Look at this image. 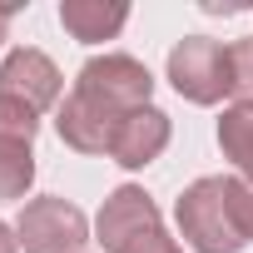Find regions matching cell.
<instances>
[{
    "mask_svg": "<svg viewBox=\"0 0 253 253\" xmlns=\"http://www.w3.org/2000/svg\"><path fill=\"white\" fill-rule=\"evenodd\" d=\"M60 89H65L60 65L45 50H35V45H15L5 60H0V94L30 104L35 114L50 109V104H60Z\"/></svg>",
    "mask_w": 253,
    "mask_h": 253,
    "instance_id": "obj_6",
    "label": "cell"
},
{
    "mask_svg": "<svg viewBox=\"0 0 253 253\" xmlns=\"http://www.w3.org/2000/svg\"><path fill=\"white\" fill-rule=\"evenodd\" d=\"M119 253H184V248H179V238H169L164 228H154V233H139L129 248H119Z\"/></svg>",
    "mask_w": 253,
    "mask_h": 253,
    "instance_id": "obj_14",
    "label": "cell"
},
{
    "mask_svg": "<svg viewBox=\"0 0 253 253\" xmlns=\"http://www.w3.org/2000/svg\"><path fill=\"white\" fill-rule=\"evenodd\" d=\"M169 84L189 104H218L228 94V45L209 35H184L169 50Z\"/></svg>",
    "mask_w": 253,
    "mask_h": 253,
    "instance_id": "obj_4",
    "label": "cell"
},
{
    "mask_svg": "<svg viewBox=\"0 0 253 253\" xmlns=\"http://www.w3.org/2000/svg\"><path fill=\"white\" fill-rule=\"evenodd\" d=\"M0 253H20V238H15V228L0 218Z\"/></svg>",
    "mask_w": 253,
    "mask_h": 253,
    "instance_id": "obj_15",
    "label": "cell"
},
{
    "mask_svg": "<svg viewBox=\"0 0 253 253\" xmlns=\"http://www.w3.org/2000/svg\"><path fill=\"white\" fill-rule=\"evenodd\" d=\"M218 149L223 159H233L238 179L253 184V104H228L218 114Z\"/></svg>",
    "mask_w": 253,
    "mask_h": 253,
    "instance_id": "obj_10",
    "label": "cell"
},
{
    "mask_svg": "<svg viewBox=\"0 0 253 253\" xmlns=\"http://www.w3.org/2000/svg\"><path fill=\"white\" fill-rule=\"evenodd\" d=\"M154 228H164V218H159V204H154L139 184H119V189L99 204V213H94V243H99L104 253L129 248L139 233H154Z\"/></svg>",
    "mask_w": 253,
    "mask_h": 253,
    "instance_id": "obj_5",
    "label": "cell"
},
{
    "mask_svg": "<svg viewBox=\"0 0 253 253\" xmlns=\"http://www.w3.org/2000/svg\"><path fill=\"white\" fill-rule=\"evenodd\" d=\"M15 238L25 253H84L89 243V218L60 199V194H40L20 209L15 218Z\"/></svg>",
    "mask_w": 253,
    "mask_h": 253,
    "instance_id": "obj_3",
    "label": "cell"
},
{
    "mask_svg": "<svg viewBox=\"0 0 253 253\" xmlns=\"http://www.w3.org/2000/svg\"><path fill=\"white\" fill-rule=\"evenodd\" d=\"M174 218L194 253H243L253 243V184L238 174H204L179 194Z\"/></svg>",
    "mask_w": 253,
    "mask_h": 253,
    "instance_id": "obj_1",
    "label": "cell"
},
{
    "mask_svg": "<svg viewBox=\"0 0 253 253\" xmlns=\"http://www.w3.org/2000/svg\"><path fill=\"white\" fill-rule=\"evenodd\" d=\"M75 94H84L89 104L124 119V114H134L154 99V75L134 55H94V60H84V70L75 80Z\"/></svg>",
    "mask_w": 253,
    "mask_h": 253,
    "instance_id": "obj_2",
    "label": "cell"
},
{
    "mask_svg": "<svg viewBox=\"0 0 253 253\" xmlns=\"http://www.w3.org/2000/svg\"><path fill=\"white\" fill-rule=\"evenodd\" d=\"M10 15H15V5H0V45H5V30H10Z\"/></svg>",
    "mask_w": 253,
    "mask_h": 253,
    "instance_id": "obj_16",
    "label": "cell"
},
{
    "mask_svg": "<svg viewBox=\"0 0 253 253\" xmlns=\"http://www.w3.org/2000/svg\"><path fill=\"white\" fill-rule=\"evenodd\" d=\"M129 20V5L119 0H60V25L80 40V45H99V40H114Z\"/></svg>",
    "mask_w": 253,
    "mask_h": 253,
    "instance_id": "obj_9",
    "label": "cell"
},
{
    "mask_svg": "<svg viewBox=\"0 0 253 253\" xmlns=\"http://www.w3.org/2000/svg\"><path fill=\"white\" fill-rule=\"evenodd\" d=\"M55 129H60V139L75 154H109L114 129H119V114H109V109H99V104H89L84 94L70 89L65 104H60V114H55Z\"/></svg>",
    "mask_w": 253,
    "mask_h": 253,
    "instance_id": "obj_8",
    "label": "cell"
},
{
    "mask_svg": "<svg viewBox=\"0 0 253 253\" xmlns=\"http://www.w3.org/2000/svg\"><path fill=\"white\" fill-rule=\"evenodd\" d=\"M169 134H174L169 114L154 109V104H144V109H134V114L119 119L114 144H109V159H114L119 169H144V164H154V159L169 149Z\"/></svg>",
    "mask_w": 253,
    "mask_h": 253,
    "instance_id": "obj_7",
    "label": "cell"
},
{
    "mask_svg": "<svg viewBox=\"0 0 253 253\" xmlns=\"http://www.w3.org/2000/svg\"><path fill=\"white\" fill-rule=\"evenodd\" d=\"M35 184V154L30 144H5L0 139V199H25Z\"/></svg>",
    "mask_w": 253,
    "mask_h": 253,
    "instance_id": "obj_11",
    "label": "cell"
},
{
    "mask_svg": "<svg viewBox=\"0 0 253 253\" xmlns=\"http://www.w3.org/2000/svg\"><path fill=\"white\" fill-rule=\"evenodd\" d=\"M228 94L238 104H253V35L228 45Z\"/></svg>",
    "mask_w": 253,
    "mask_h": 253,
    "instance_id": "obj_13",
    "label": "cell"
},
{
    "mask_svg": "<svg viewBox=\"0 0 253 253\" xmlns=\"http://www.w3.org/2000/svg\"><path fill=\"white\" fill-rule=\"evenodd\" d=\"M35 134H40V114L30 104L10 99V94H0V139L5 144H35Z\"/></svg>",
    "mask_w": 253,
    "mask_h": 253,
    "instance_id": "obj_12",
    "label": "cell"
}]
</instances>
